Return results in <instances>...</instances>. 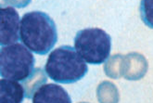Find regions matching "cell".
<instances>
[{
	"label": "cell",
	"mask_w": 153,
	"mask_h": 103,
	"mask_svg": "<svg viewBox=\"0 0 153 103\" xmlns=\"http://www.w3.org/2000/svg\"><path fill=\"white\" fill-rule=\"evenodd\" d=\"M20 40L32 52L46 55L58 41L56 24L43 11L27 12L21 20Z\"/></svg>",
	"instance_id": "6da1fadb"
},
{
	"label": "cell",
	"mask_w": 153,
	"mask_h": 103,
	"mask_svg": "<svg viewBox=\"0 0 153 103\" xmlns=\"http://www.w3.org/2000/svg\"><path fill=\"white\" fill-rule=\"evenodd\" d=\"M45 71L54 82L73 84L85 77L88 67L74 48L62 46L50 52Z\"/></svg>",
	"instance_id": "7a4b0ae2"
},
{
	"label": "cell",
	"mask_w": 153,
	"mask_h": 103,
	"mask_svg": "<svg viewBox=\"0 0 153 103\" xmlns=\"http://www.w3.org/2000/svg\"><path fill=\"white\" fill-rule=\"evenodd\" d=\"M34 67L32 51L23 44L15 43L1 46L0 49V75L14 81H25Z\"/></svg>",
	"instance_id": "3957f363"
},
{
	"label": "cell",
	"mask_w": 153,
	"mask_h": 103,
	"mask_svg": "<svg viewBox=\"0 0 153 103\" xmlns=\"http://www.w3.org/2000/svg\"><path fill=\"white\" fill-rule=\"evenodd\" d=\"M74 49L85 62L100 65L104 63L111 54V38L100 28H86L76 34Z\"/></svg>",
	"instance_id": "277c9868"
},
{
	"label": "cell",
	"mask_w": 153,
	"mask_h": 103,
	"mask_svg": "<svg viewBox=\"0 0 153 103\" xmlns=\"http://www.w3.org/2000/svg\"><path fill=\"white\" fill-rule=\"evenodd\" d=\"M20 16L16 9L12 7H1L0 43L2 46L17 43L20 39Z\"/></svg>",
	"instance_id": "5b68a950"
},
{
	"label": "cell",
	"mask_w": 153,
	"mask_h": 103,
	"mask_svg": "<svg viewBox=\"0 0 153 103\" xmlns=\"http://www.w3.org/2000/svg\"><path fill=\"white\" fill-rule=\"evenodd\" d=\"M33 103H71L67 91L57 84H44L32 98Z\"/></svg>",
	"instance_id": "8992f818"
},
{
	"label": "cell",
	"mask_w": 153,
	"mask_h": 103,
	"mask_svg": "<svg viewBox=\"0 0 153 103\" xmlns=\"http://www.w3.org/2000/svg\"><path fill=\"white\" fill-rule=\"evenodd\" d=\"M25 97V88L19 82L5 78L0 80L1 103H22Z\"/></svg>",
	"instance_id": "52a82bcc"
},
{
	"label": "cell",
	"mask_w": 153,
	"mask_h": 103,
	"mask_svg": "<svg viewBox=\"0 0 153 103\" xmlns=\"http://www.w3.org/2000/svg\"><path fill=\"white\" fill-rule=\"evenodd\" d=\"M46 82H47V76L42 71V69L34 70L32 75L28 79L23 81V87L25 88L26 98L32 99L34 92L41 86H43V84Z\"/></svg>",
	"instance_id": "ba28073f"
},
{
	"label": "cell",
	"mask_w": 153,
	"mask_h": 103,
	"mask_svg": "<svg viewBox=\"0 0 153 103\" xmlns=\"http://www.w3.org/2000/svg\"><path fill=\"white\" fill-rule=\"evenodd\" d=\"M139 10L143 22L153 29V0H141Z\"/></svg>",
	"instance_id": "9c48e42d"
}]
</instances>
